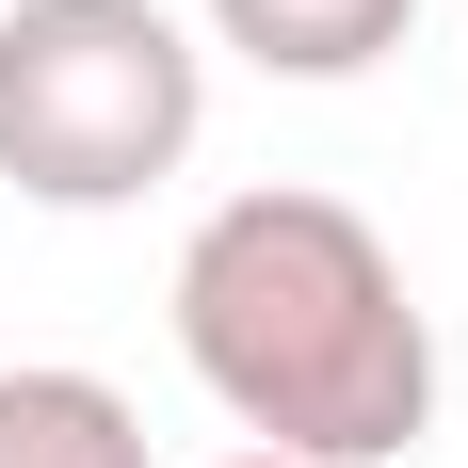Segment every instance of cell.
<instances>
[{
	"label": "cell",
	"mask_w": 468,
	"mask_h": 468,
	"mask_svg": "<svg viewBox=\"0 0 468 468\" xmlns=\"http://www.w3.org/2000/svg\"><path fill=\"white\" fill-rule=\"evenodd\" d=\"M178 372L227 404L242 452L291 468H404L436 436V307L404 242L324 178H242L178 227L162 275Z\"/></svg>",
	"instance_id": "6da1fadb"
},
{
	"label": "cell",
	"mask_w": 468,
	"mask_h": 468,
	"mask_svg": "<svg viewBox=\"0 0 468 468\" xmlns=\"http://www.w3.org/2000/svg\"><path fill=\"white\" fill-rule=\"evenodd\" d=\"M210 130L178 0H0V178L33 210H145Z\"/></svg>",
	"instance_id": "7a4b0ae2"
},
{
	"label": "cell",
	"mask_w": 468,
	"mask_h": 468,
	"mask_svg": "<svg viewBox=\"0 0 468 468\" xmlns=\"http://www.w3.org/2000/svg\"><path fill=\"white\" fill-rule=\"evenodd\" d=\"M194 16H210L194 48H242L259 81H372L420 33V0H194Z\"/></svg>",
	"instance_id": "3957f363"
},
{
	"label": "cell",
	"mask_w": 468,
	"mask_h": 468,
	"mask_svg": "<svg viewBox=\"0 0 468 468\" xmlns=\"http://www.w3.org/2000/svg\"><path fill=\"white\" fill-rule=\"evenodd\" d=\"M0 468H162L145 452V404L81 356H16L0 372Z\"/></svg>",
	"instance_id": "277c9868"
},
{
	"label": "cell",
	"mask_w": 468,
	"mask_h": 468,
	"mask_svg": "<svg viewBox=\"0 0 468 468\" xmlns=\"http://www.w3.org/2000/svg\"><path fill=\"white\" fill-rule=\"evenodd\" d=\"M210 468H291V452H210Z\"/></svg>",
	"instance_id": "5b68a950"
}]
</instances>
